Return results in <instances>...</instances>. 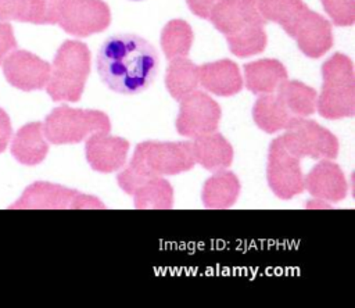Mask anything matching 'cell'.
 Returning a JSON list of instances; mask_svg holds the SVG:
<instances>
[{
	"instance_id": "cell-1",
	"label": "cell",
	"mask_w": 355,
	"mask_h": 308,
	"mask_svg": "<svg viewBox=\"0 0 355 308\" xmlns=\"http://www.w3.org/2000/svg\"><path fill=\"white\" fill-rule=\"evenodd\" d=\"M159 67L155 47L135 33H115L98 47L96 68L115 93L137 94L150 87Z\"/></svg>"
},
{
	"instance_id": "cell-2",
	"label": "cell",
	"mask_w": 355,
	"mask_h": 308,
	"mask_svg": "<svg viewBox=\"0 0 355 308\" xmlns=\"http://www.w3.org/2000/svg\"><path fill=\"white\" fill-rule=\"evenodd\" d=\"M208 19L226 36L234 55L248 57L263 51L268 42L265 21L250 0H218Z\"/></svg>"
},
{
	"instance_id": "cell-3",
	"label": "cell",
	"mask_w": 355,
	"mask_h": 308,
	"mask_svg": "<svg viewBox=\"0 0 355 308\" xmlns=\"http://www.w3.org/2000/svg\"><path fill=\"white\" fill-rule=\"evenodd\" d=\"M90 74V51L78 40H67L57 50L46 90L54 101H78Z\"/></svg>"
},
{
	"instance_id": "cell-4",
	"label": "cell",
	"mask_w": 355,
	"mask_h": 308,
	"mask_svg": "<svg viewBox=\"0 0 355 308\" xmlns=\"http://www.w3.org/2000/svg\"><path fill=\"white\" fill-rule=\"evenodd\" d=\"M323 89L318 101L319 114L327 119L352 117L355 112V80L352 61L333 54L322 67Z\"/></svg>"
},
{
	"instance_id": "cell-5",
	"label": "cell",
	"mask_w": 355,
	"mask_h": 308,
	"mask_svg": "<svg viewBox=\"0 0 355 308\" xmlns=\"http://www.w3.org/2000/svg\"><path fill=\"white\" fill-rule=\"evenodd\" d=\"M43 133L53 144L79 143L90 133H108L110 118L96 110H76L68 105L54 108L44 119Z\"/></svg>"
},
{
	"instance_id": "cell-6",
	"label": "cell",
	"mask_w": 355,
	"mask_h": 308,
	"mask_svg": "<svg viewBox=\"0 0 355 308\" xmlns=\"http://www.w3.org/2000/svg\"><path fill=\"white\" fill-rule=\"evenodd\" d=\"M196 161L189 142H143L137 144L129 168L150 175H175L189 171Z\"/></svg>"
},
{
	"instance_id": "cell-7",
	"label": "cell",
	"mask_w": 355,
	"mask_h": 308,
	"mask_svg": "<svg viewBox=\"0 0 355 308\" xmlns=\"http://www.w3.org/2000/svg\"><path fill=\"white\" fill-rule=\"evenodd\" d=\"M53 6L55 24L73 36H90L111 22L110 7L103 0H54Z\"/></svg>"
},
{
	"instance_id": "cell-8",
	"label": "cell",
	"mask_w": 355,
	"mask_h": 308,
	"mask_svg": "<svg viewBox=\"0 0 355 308\" xmlns=\"http://www.w3.org/2000/svg\"><path fill=\"white\" fill-rule=\"evenodd\" d=\"M287 132L280 136L284 148L297 158H334L338 153V142L327 129L315 121L304 117H293L287 125Z\"/></svg>"
},
{
	"instance_id": "cell-9",
	"label": "cell",
	"mask_w": 355,
	"mask_h": 308,
	"mask_svg": "<svg viewBox=\"0 0 355 308\" xmlns=\"http://www.w3.org/2000/svg\"><path fill=\"white\" fill-rule=\"evenodd\" d=\"M11 209H60V208H105L100 198L49 182H35L10 205Z\"/></svg>"
},
{
	"instance_id": "cell-10",
	"label": "cell",
	"mask_w": 355,
	"mask_h": 308,
	"mask_svg": "<svg viewBox=\"0 0 355 308\" xmlns=\"http://www.w3.org/2000/svg\"><path fill=\"white\" fill-rule=\"evenodd\" d=\"M220 107L208 94L194 90L180 99L176 129L182 136L198 137L218 129Z\"/></svg>"
},
{
	"instance_id": "cell-11",
	"label": "cell",
	"mask_w": 355,
	"mask_h": 308,
	"mask_svg": "<svg viewBox=\"0 0 355 308\" xmlns=\"http://www.w3.org/2000/svg\"><path fill=\"white\" fill-rule=\"evenodd\" d=\"M268 182L273 193L283 200L294 197L305 187L300 158L294 157L284 148L280 137H276L270 143Z\"/></svg>"
},
{
	"instance_id": "cell-12",
	"label": "cell",
	"mask_w": 355,
	"mask_h": 308,
	"mask_svg": "<svg viewBox=\"0 0 355 308\" xmlns=\"http://www.w3.org/2000/svg\"><path fill=\"white\" fill-rule=\"evenodd\" d=\"M1 64L8 83L25 92L44 87L50 76V64L26 50H12Z\"/></svg>"
},
{
	"instance_id": "cell-13",
	"label": "cell",
	"mask_w": 355,
	"mask_h": 308,
	"mask_svg": "<svg viewBox=\"0 0 355 308\" xmlns=\"http://www.w3.org/2000/svg\"><path fill=\"white\" fill-rule=\"evenodd\" d=\"M129 150V142L108 133H93L86 142V158L94 171L112 172L119 169Z\"/></svg>"
},
{
	"instance_id": "cell-14",
	"label": "cell",
	"mask_w": 355,
	"mask_h": 308,
	"mask_svg": "<svg viewBox=\"0 0 355 308\" xmlns=\"http://www.w3.org/2000/svg\"><path fill=\"white\" fill-rule=\"evenodd\" d=\"M293 39H295L298 49L306 57L318 58L333 46L331 25L326 18L309 10L297 28Z\"/></svg>"
},
{
	"instance_id": "cell-15",
	"label": "cell",
	"mask_w": 355,
	"mask_h": 308,
	"mask_svg": "<svg viewBox=\"0 0 355 308\" xmlns=\"http://www.w3.org/2000/svg\"><path fill=\"white\" fill-rule=\"evenodd\" d=\"M198 80L207 90L218 96H232L243 87L239 67L230 60L207 62L198 67Z\"/></svg>"
},
{
	"instance_id": "cell-16",
	"label": "cell",
	"mask_w": 355,
	"mask_h": 308,
	"mask_svg": "<svg viewBox=\"0 0 355 308\" xmlns=\"http://www.w3.org/2000/svg\"><path fill=\"white\" fill-rule=\"evenodd\" d=\"M265 22L279 24L291 37L308 14L302 0H250Z\"/></svg>"
},
{
	"instance_id": "cell-17",
	"label": "cell",
	"mask_w": 355,
	"mask_h": 308,
	"mask_svg": "<svg viewBox=\"0 0 355 308\" xmlns=\"http://www.w3.org/2000/svg\"><path fill=\"white\" fill-rule=\"evenodd\" d=\"M304 185L312 196L329 201H340L347 194L345 178L338 165L330 161L319 162L308 173Z\"/></svg>"
},
{
	"instance_id": "cell-18",
	"label": "cell",
	"mask_w": 355,
	"mask_h": 308,
	"mask_svg": "<svg viewBox=\"0 0 355 308\" xmlns=\"http://www.w3.org/2000/svg\"><path fill=\"white\" fill-rule=\"evenodd\" d=\"M194 161L208 171H222L233 161V150L229 142L219 133H207L194 137L191 143Z\"/></svg>"
},
{
	"instance_id": "cell-19",
	"label": "cell",
	"mask_w": 355,
	"mask_h": 308,
	"mask_svg": "<svg viewBox=\"0 0 355 308\" xmlns=\"http://www.w3.org/2000/svg\"><path fill=\"white\" fill-rule=\"evenodd\" d=\"M49 151L47 139L40 122H32L22 126L11 140V153L14 158L24 165H36L42 162Z\"/></svg>"
},
{
	"instance_id": "cell-20",
	"label": "cell",
	"mask_w": 355,
	"mask_h": 308,
	"mask_svg": "<svg viewBox=\"0 0 355 308\" xmlns=\"http://www.w3.org/2000/svg\"><path fill=\"white\" fill-rule=\"evenodd\" d=\"M0 21L53 25L54 6L50 0H0Z\"/></svg>"
},
{
	"instance_id": "cell-21",
	"label": "cell",
	"mask_w": 355,
	"mask_h": 308,
	"mask_svg": "<svg viewBox=\"0 0 355 308\" xmlns=\"http://www.w3.org/2000/svg\"><path fill=\"white\" fill-rule=\"evenodd\" d=\"M245 86L257 94H268L277 90L280 83L287 79L284 65L277 60H258L244 65Z\"/></svg>"
},
{
	"instance_id": "cell-22",
	"label": "cell",
	"mask_w": 355,
	"mask_h": 308,
	"mask_svg": "<svg viewBox=\"0 0 355 308\" xmlns=\"http://www.w3.org/2000/svg\"><path fill=\"white\" fill-rule=\"evenodd\" d=\"M255 123L268 133L286 129L294 117L283 104L277 94H262L252 108Z\"/></svg>"
},
{
	"instance_id": "cell-23",
	"label": "cell",
	"mask_w": 355,
	"mask_h": 308,
	"mask_svg": "<svg viewBox=\"0 0 355 308\" xmlns=\"http://www.w3.org/2000/svg\"><path fill=\"white\" fill-rule=\"evenodd\" d=\"M169 61L171 62L165 75V85L169 94L173 99L180 100L197 90V86L200 85L198 67L186 57H176Z\"/></svg>"
},
{
	"instance_id": "cell-24",
	"label": "cell",
	"mask_w": 355,
	"mask_h": 308,
	"mask_svg": "<svg viewBox=\"0 0 355 308\" xmlns=\"http://www.w3.org/2000/svg\"><path fill=\"white\" fill-rule=\"evenodd\" d=\"M130 196L135 197L136 208H172V186L161 176H148L140 180Z\"/></svg>"
},
{
	"instance_id": "cell-25",
	"label": "cell",
	"mask_w": 355,
	"mask_h": 308,
	"mask_svg": "<svg viewBox=\"0 0 355 308\" xmlns=\"http://www.w3.org/2000/svg\"><path fill=\"white\" fill-rule=\"evenodd\" d=\"M239 190L240 183L234 173L218 172L205 182L202 200L208 208H227L236 201Z\"/></svg>"
},
{
	"instance_id": "cell-26",
	"label": "cell",
	"mask_w": 355,
	"mask_h": 308,
	"mask_svg": "<svg viewBox=\"0 0 355 308\" xmlns=\"http://www.w3.org/2000/svg\"><path fill=\"white\" fill-rule=\"evenodd\" d=\"M277 96L294 117H306L315 111L316 92L301 82L283 80L277 87Z\"/></svg>"
},
{
	"instance_id": "cell-27",
	"label": "cell",
	"mask_w": 355,
	"mask_h": 308,
	"mask_svg": "<svg viewBox=\"0 0 355 308\" xmlns=\"http://www.w3.org/2000/svg\"><path fill=\"white\" fill-rule=\"evenodd\" d=\"M193 42V32L190 25L183 19L169 21L161 33V47L166 58L186 57Z\"/></svg>"
},
{
	"instance_id": "cell-28",
	"label": "cell",
	"mask_w": 355,
	"mask_h": 308,
	"mask_svg": "<svg viewBox=\"0 0 355 308\" xmlns=\"http://www.w3.org/2000/svg\"><path fill=\"white\" fill-rule=\"evenodd\" d=\"M324 11L338 26H351L355 21V0H322Z\"/></svg>"
},
{
	"instance_id": "cell-29",
	"label": "cell",
	"mask_w": 355,
	"mask_h": 308,
	"mask_svg": "<svg viewBox=\"0 0 355 308\" xmlns=\"http://www.w3.org/2000/svg\"><path fill=\"white\" fill-rule=\"evenodd\" d=\"M17 49L12 26L7 21H0V65L4 58Z\"/></svg>"
},
{
	"instance_id": "cell-30",
	"label": "cell",
	"mask_w": 355,
	"mask_h": 308,
	"mask_svg": "<svg viewBox=\"0 0 355 308\" xmlns=\"http://www.w3.org/2000/svg\"><path fill=\"white\" fill-rule=\"evenodd\" d=\"M218 0H186L191 12L200 18H208L211 8Z\"/></svg>"
},
{
	"instance_id": "cell-31",
	"label": "cell",
	"mask_w": 355,
	"mask_h": 308,
	"mask_svg": "<svg viewBox=\"0 0 355 308\" xmlns=\"http://www.w3.org/2000/svg\"><path fill=\"white\" fill-rule=\"evenodd\" d=\"M11 122L7 112L0 108V153L6 150L10 139H11Z\"/></svg>"
},
{
	"instance_id": "cell-32",
	"label": "cell",
	"mask_w": 355,
	"mask_h": 308,
	"mask_svg": "<svg viewBox=\"0 0 355 308\" xmlns=\"http://www.w3.org/2000/svg\"><path fill=\"white\" fill-rule=\"evenodd\" d=\"M50 1H54V0H50Z\"/></svg>"
}]
</instances>
